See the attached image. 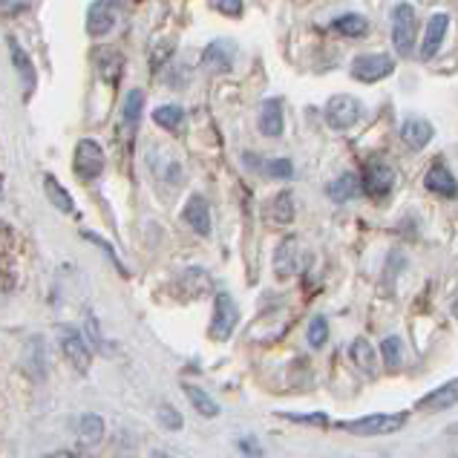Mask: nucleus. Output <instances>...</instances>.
<instances>
[{
	"label": "nucleus",
	"instance_id": "cd10ccee",
	"mask_svg": "<svg viewBox=\"0 0 458 458\" xmlns=\"http://www.w3.org/2000/svg\"><path fill=\"white\" fill-rule=\"evenodd\" d=\"M182 119H185V113H182V107H176V104H162V107L153 110V122L165 130H176Z\"/></svg>",
	"mask_w": 458,
	"mask_h": 458
},
{
	"label": "nucleus",
	"instance_id": "b1692460",
	"mask_svg": "<svg viewBox=\"0 0 458 458\" xmlns=\"http://www.w3.org/2000/svg\"><path fill=\"white\" fill-rule=\"evenodd\" d=\"M44 188H47V196H49V202H52V208H58L61 214H75V202H72V196L64 191V185L58 179H52V176H47L44 179Z\"/></svg>",
	"mask_w": 458,
	"mask_h": 458
},
{
	"label": "nucleus",
	"instance_id": "ea45409f",
	"mask_svg": "<svg viewBox=\"0 0 458 458\" xmlns=\"http://www.w3.org/2000/svg\"><path fill=\"white\" fill-rule=\"evenodd\" d=\"M0 193H4V179H0Z\"/></svg>",
	"mask_w": 458,
	"mask_h": 458
},
{
	"label": "nucleus",
	"instance_id": "5701e85b",
	"mask_svg": "<svg viewBox=\"0 0 458 458\" xmlns=\"http://www.w3.org/2000/svg\"><path fill=\"white\" fill-rule=\"evenodd\" d=\"M185 389V395H188V401H191V407L199 412V415H205V418H216L219 415V403L208 395L205 389H199V386H193V384H185L182 386Z\"/></svg>",
	"mask_w": 458,
	"mask_h": 458
},
{
	"label": "nucleus",
	"instance_id": "393cba45",
	"mask_svg": "<svg viewBox=\"0 0 458 458\" xmlns=\"http://www.w3.org/2000/svg\"><path fill=\"white\" fill-rule=\"evenodd\" d=\"M332 30L337 35H346V38H360V35H366V30H369V21H366L363 15H355V12H352V15L335 18Z\"/></svg>",
	"mask_w": 458,
	"mask_h": 458
},
{
	"label": "nucleus",
	"instance_id": "473e14b6",
	"mask_svg": "<svg viewBox=\"0 0 458 458\" xmlns=\"http://www.w3.org/2000/svg\"><path fill=\"white\" fill-rule=\"evenodd\" d=\"M398 358H401V340H398V337H386V340H384V360H386L389 366H395Z\"/></svg>",
	"mask_w": 458,
	"mask_h": 458
},
{
	"label": "nucleus",
	"instance_id": "c85d7f7f",
	"mask_svg": "<svg viewBox=\"0 0 458 458\" xmlns=\"http://www.w3.org/2000/svg\"><path fill=\"white\" fill-rule=\"evenodd\" d=\"M9 47H12V61H15V70L21 72L23 84H26V87H32V84H35V72H32L30 58H26V52L18 47V41H9Z\"/></svg>",
	"mask_w": 458,
	"mask_h": 458
},
{
	"label": "nucleus",
	"instance_id": "20e7f679",
	"mask_svg": "<svg viewBox=\"0 0 458 458\" xmlns=\"http://www.w3.org/2000/svg\"><path fill=\"white\" fill-rule=\"evenodd\" d=\"M104 148L98 145L96 139H81L75 145V153H72V167H75V174L81 176L84 182H93L101 176V170H104Z\"/></svg>",
	"mask_w": 458,
	"mask_h": 458
},
{
	"label": "nucleus",
	"instance_id": "f03ea898",
	"mask_svg": "<svg viewBox=\"0 0 458 458\" xmlns=\"http://www.w3.org/2000/svg\"><path fill=\"white\" fill-rule=\"evenodd\" d=\"M392 185H395V170H392V165L384 162L381 156H372V159H366L363 179H360L363 193L372 196V199H384V196H389Z\"/></svg>",
	"mask_w": 458,
	"mask_h": 458
},
{
	"label": "nucleus",
	"instance_id": "7c9ffc66",
	"mask_svg": "<svg viewBox=\"0 0 458 458\" xmlns=\"http://www.w3.org/2000/svg\"><path fill=\"white\" fill-rule=\"evenodd\" d=\"M266 174L271 179H289L294 174V167L289 159H271V162H266Z\"/></svg>",
	"mask_w": 458,
	"mask_h": 458
},
{
	"label": "nucleus",
	"instance_id": "423d86ee",
	"mask_svg": "<svg viewBox=\"0 0 458 458\" xmlns=\"http://www.w3.org/2000/svg\"><path fill=\"white\" fill-rule=\"evenodd\" d=\"M323 113H326V122H329L332 130H349L360 122L363 107H360V101L352 96H335V98H329Z\"/></svg>",
	"mask_w": 458,
	"mask_h": 458
},
{
	"label": "nucleus",
	"instance_id": "e433bc0d",
	"mask_svg": "<svg viewBox=\"0 0 458 458\" xmlns=\"http://www.w3.org/2000/svg\"><path fill=\"white\" fill-rule=\"evenodd\" d=\"M30 0H0V9L4 12H21Z\"/></svg>",
	"mask_w": 458,
	"mask_h": 458
},
{
	"label": "nucleus",
	"instance_id": "c9c22d12",
	"mask_svg": "<svg viewBox=\"0 0 458 458\" xmlns=\"http://www.w3.org/2000/svg\"><path fill=\"white\" fill-rule=\"evenodd\" d=\"M285 418H292V421H303V424H326V415H285Z\"/></svg>",
	"mask_w": 458,
	"mask_h": 458
},
{
	"label": "nucleus",
	"instance_id": "4c0bfd02",
	"mask_svg": "<svg viewBox=\"0 0 458 458\" xmlns=\"http://www.w3.org/2000/svg\"><path fill=\"white\" fill-rule=\"evenodd\" d=\"M47 458H72L70 453H52V455H47Z\"/></svg>",
	"mask_w": 458,
	"mask_h": 458
},
{
	"label": "nucleus",
	"instance_id": "a211bd4d",
	"mask_svg": "<svg viewBox=\"0 0 458 458\" xmlns=\"http://www.w3.org/2000/svg\"><path fill=\"white\" fill-rule=\"evenodd\" d=\"M179 285H182V292H188V297H202L214 289V280L205 268H188L179 277Z\"/></svg>",
	"mask_w": 458,
	"mask_h": 458
},
{
	"label": "nucleus",
	"instance_id": "f257e3e1",
	"mask_svg": "<svg viewBox=\"0 0 458 458\" xmlns=\"http://www.w3.org/2000/svg\"><path fill=\"white\" fill-rule=\"evenodd\" d=\"M407 424V412H389V415H366V418H358V421H344L340 429H346L352 436H392L403 429Z\"/></svg>",
	"mask_w": 458,
	"mask_h": 458
},
{
	"label": "nucleus",
	"instance_id": "a878e982",
	"mask_svg": "<svg viewBox=\"0 0 458 458\" xmlns=\"http://www.w3.org/2000/svg\"><path fill=\"white\" fill-rule=\"evenodd\" d=\"M141 104H145V98H141V89H130L127 98H124V107H122V119H124V127L133 133L139 119H141Z\"/></svg>",
	"mask_w": 458,
	"mask_h": 458
},
{
	"label": "nucleus",
	"instance_id": "4468645a",
	"mask_svg": "<svg viewBox=\"0 0 458 458\" xmlns=\"http://www.w3.org/2000/svg\"><path fill=\"white\" fill-rule=\"evenodd\" d=\"M185 222L199 233V237H208L211 233V208H208L205 196H191L188 205H185Z\"/></svg>",
	"mask_w": 458,
	"mask_h": 458
},
{
	"label": "nucleus",
	"instance_id": "2f4dec72",
	"mask_svg": "<svg viewBox=\"0 0 458 458\" xmlns=\"http://www.w3.org/2000/svg\"><path fill=\"white\" fill-rule=\"evenodd\" d=\"M159 424L167 427V429H182V415L170 407V403H162V407H159Z\"/></svg>",
	"mask_w": 458,
	"mask_h": 458
},
{
	"label": "nucleus",
	"instance_id": "2eb2a0df",
	"mask_svg": "<svg viewBox=\"0 0 458 458\" xmlns=\"http://www.w3.org/2000/svg\"><path fill=\"white\" fill-rule=\"evenodd\" d=\"M300 266V248H297V240H283L277 254H274V271H277V277H292Z\"/></svg>",
	"mask_w": 458,
	"mask_h": 458
},
{
	"label": "nucleus",
	"instance_id": "39448f33",
	"mask_svg": "<svg viewBox=\"0 0 458 458\" xmlns=\"http://www.w3.org/2000/svg\"><path fill=\"white\" fill-rule=\"evenodd\" d=\"M415 32H418V18H415V6L410 4H398L392 12V41L401 55H410L415 47Z\"/></svg>",
	"mask_w": 458,
	"mask_h": 458
},
{
	"label": "nucleus",
	"instance_id": "72a5a7b5",
	"mask_svg": "<svg viewBox=\"0 0 458 458\" xmlns=\"http://www.w3.org/2000/svg\"><path fill=\"white\" fill-rule=\"evenodd\" d=\"M240 450H242V458H263V447L257 444V438H240Z\"/></svg>",
	"mask_w": 458,
	"mask_h": 458
},
{
	"label": "nucleus",
	"instance_id": "f8f14e48",
	"mask_svg": "<svg viewBox=\"0 0 458 458\" xmlns=\"http://www.w3.org/2000/svg\"><path fill=\"white\" fill-rule=\"evenodd\" d=\"M424 185H427L429 193H438V196H444V199H453V196H458V182L441 162L427 170Z\"/></svg>",
	"mask_w": 458,
	"mask_h": 458
},
{
	"label": "nucleus",
	"instance_id": "1a4fd4ad",
	"mask_svg": "<svg viewBox=\"0 0 458 458\" xmlns=\"http://www.w3.org/2000/svg\"><path fill=\"white\" fill-rule=\"evenodd\" d=\"M433 133H436L433 124L418 119V115H410V119H403L401 124V139L410 150H424L429 145V139H433Z\"/></svg>",
	"mask_w": 458,
	"mask_h": 458
},
{
	"label": "nucleus",
	"instance_id": "f3484780",
	"mask_svg": "<svg viewBox=\"0 0 458 458\" xmlns=\"http://www.w3.org/2000/svg\"><path fill=\"white\" fill-rule=\"evenodd\" d=\"M349 358L355 360L358 369L366 372L369 377L377 375V355H375V349H372V344H369L366 337H358L355 344L349 346Z\"/></svg>",
	"mask_w": 458,
	"mask_h": 458
},
{
	"label": "nucleus",
	"instance_id": "0eeeda50",
	"mask_svg": "<svg viewBox=\"0 0 458 458\" xmlns=\"http://www.w3.org/2000/svg\"><path fill=\"white\" fill-rule=\"evenodd\" d=\"M237 320H240V311L237 303L231 300V294L219 292L216 294V303H214V323H211V335L216 340H228L231 332L237 329Z\"/></svg>",
	"mask_w": 458,
	"mask_h": 458
},
{
	"label": "nucleus",
	"instance_id": "ddd939ff",
	"mask_svg": "<svg viewBox=\"0 0 458 458\" xmlns=\"http://www.w3.org/2000/svg\"><path fill=\"white\" fill-rule=\"evenodd\" d=\"M285 122H283V101L280 98H268L263 107H259V133L268 139L283 136Z\"/></svg>",
	"mask_w": 458,
	"mask_h": 458
},
{
	"label": "nucleus",
	"instance_id": "9d476101",
	"mask_svg": "<svg viewBox=\"0 0 458 458\" xmlns=\"http://www.w3.org/2000/svg\"><path fill=\"white\" fill-rule=\"evenodd\" d=\"M447 26H450V18L438 12V15L429 18L427 23V32H424V44H421V58L429 61L433 55H438V49L444 44V38H447Z\"/></svg>",
	"mask_w": 458,
	"mask_h": 458
},
{
	"label": "nucleus",
	"instance_id": "58836bf2",
	"mask_svg": "<svg viewBox=\"0 0 458 458\" xmlns=\"http://www.w3.org/2000/svg\"><path fill=\"white\" fill-rule=\"evenodd\" d=\"M150 458H170V455H167V453H153Z\"/></svg>",
	"mask_w": 458,
	"mask_h": 458
},
{
	"label": "nucleus",
	"instance_id": "7ed1b4c3",
	"mask_svg": "<svg viewBox=\"0 0 458 458\" xmlns=\"http://www.w3.org/2000/svg\"><path fill=\"white\" fill-rule=\"evenodd\" d=\"M352 78L363 84H375L384 81L392 72H395V58L386 55V52H375V55H358L352 61Z\"/></svg>",
	"mask_w": 458,
	"mask_h": 458
},
{
	"label": "nucleus",
	"instance_id": "6e6552de",
	"mask_svg": "<svg viewBox=\"0 0 458 458\" xmlns=\"http://www.w3.org/2000/svg\"><path fill=\"white\" fill-rule=\"evenodd\" d=\"M61 352H64V358H67L78 372H87L89 369V349L84 344V337L78 335L75 329H61Z\"/></svg>",
	"mask_w": 458,
	"mask_h": 458
},
{
	"label": "nucleus",
	"instance_id": "6ab92c4d",
	"mask_svg": "<svg viewBox=\"0 0 458 458\" xmlns=\"http://www.w3.org/2000/svg\"><path fill=\"white\" fill-rule=\"evenodd\" d=\"M96 61H98V72H101L104 81H107V84L119 81V75L124 70V55H122V52L104 47V49H98V58Z\"/></svg>",
	"mask_w": 458,
	"mask_h": 458
},
{
	"label": "nucleus",
	"instance_id": "9b49d317",
	"mask_svg": "<svg viewBox=\"0 0 458 458\" xmlns=\"http://www.w3.org/2000/svg\"><path fill=\"white\" fill-rule=\"evenodd\" d=\"M115 26V4L113 0H98L87 12V30L89 35H107Z\"/></svg>",
	"mask_w": 458,
	"mask_h": 458
},
{
	"label": "nucleus",
	"instance_id": "dca6fc26",
	"mask_svg": "<svg viewBox=\"0 0 458 458\" xmlns=\"http://www.w3.org/2000/svg\"><path fill=\"white\" fill-rule=\"evenodd\" d=\"M455 403H458V377L438 386L436 392H429L427 398L418 401V407L421 410H447V407H455Z\"/></svg>",
	"mask_w": 458,
	"mask_h": 458
},
{
	"label": "nucleus",
	"instance_id": "412c9836",
	"mask_svg": "<svg viewBox=\"0 0 458 458\" xmlns=\"http://www.w3.org/2000/svg\"><path fill=\"white\" fill-rule=\"evenodd\" d=\"M326 191H329V199H335V202H349V199H355V196L363 188H360V179L355 174H344V176H337Z\"/></svg>",
	"mask_w": 458,
	"mask_h": 458
},
{
	"label": "nucleus",
	"instance_id": "c756f323",
	"mask_svg": "<svg viewBox=\"0 0 458 458\" xmlns=\"http://www.w3.org/2000/svg\"><path fill=\"white\" fill-rule=\"evenodd\" d=\"M326 340H329V323H326V318H314L311 323H309V344L314 346V349H320V346H326Z\"/></svg>",
	"mask_w": 458,
	"mask_h": 458
},
{
	"label": "nucleus",
	"instance_id": "aec40b11",
	"mask_svg": "<svg viewBox=\"0 0 458 458\" xmlns=\"http://www.w3.org/2000/svg\"><path fill=\"white\" fill-rule=\"evenodd\" d=\"M268 216L274 225H289V222L294 219V196L292 191H280L277 196L271 199L268 205Z\"/></svg>",
	"mask_w": 458,
	"mask_h": 458
},
{
	"label": "nucleus",
	"instance_id": "f704fd0d",
	"mask_svg": "<svg viewBox=\"0 0 458 458\" xmlns=\"http://www.w3.org/2000/svg\"><path fill=\"white\" fill-rule=\"evenodd\" d=\"M219 9L225 12V15L237 18L240 12H242V0H219Z\"/></svg>",
	"mask_w": 458,
	"mask_h": 458
},
{
	"label": "nucleus",
	"instance_id": "4be33fe9",
	"mask_svg": "<svg viewBox=\"0 0 458 458\" xmlns=\"http://www.w3.org/2000/svg\"><path fill=\"white\" fill-rule=\"evenodd\" d=\"M101 438H104V421L98 415H84L78 421V444L81 447H98Z\"/></svg>",
	"mask_w": 458,
	"mask_h": 458
},
{
	"label": "nucleus",
	"instance_id": "bb28decb",
	"mask_svg": "<svg viewBox=\"0 0 458 458\" xmlns=\"http://www.w3.org/2000/svg\"><path fill=\"white\" fill-rule=\"evenodd\" d=\"M205 67L214 70V72H228L231 70V52H225L222 44H211L205 49Z\"/></svg>",
	"mask_w": 458,
	"mask_h": 458
}]
</instances>
